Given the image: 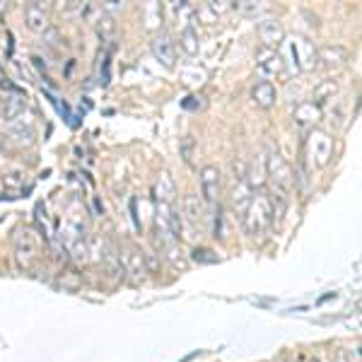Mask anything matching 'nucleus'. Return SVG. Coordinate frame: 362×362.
Instances as JSON below:
<instances>
[{
  "label": "nucleus",
  "instance_id": "f257e3e1",
  "mask_svg": "<svg viewBox=\"0 0 362 362\" xmlns=\"http://www.w3.org/2000/svg\"><path fill=\"white\" fill-rule=\"evenodd\" d=\"M273 218H276V206L269 193L259 191L254 198H249V206L244 211V229L251 237H259L271 227Z\"/></svg>",
  "mask_w": 362,
  "mask_h": 362
},
{
  "label": "nucleus",
  "instance_id": "f03ea898",
  "mask_svg": "<svg viewBox=\"0 0 362 362\" xmlns=\"http://www.w3.org/2000/svg\"><path fill=\"white\" fill-rule=\"evenodd\" d=\"M39 256V241H36L31 229H20L15 237V259L20 269H31V264Z\"/></svg>",
  "mask_w": 362,
  "mask_h": 362
},
{
  "label": "nucleus",
  "instance_id": "7ed1b4c3",
  "mask_svg": "<svg viewBox=\"0 0 362 362\" xmlns=\"http://www.w3.org/2000/svg\"><path fill=\"white\" fill-rule=\"evenodd\" d=\"M201 191H203V201L211 208L220 206V172L218 167L208 165L201 169Z\"/></svg>",
  "mask_w": 362,
  "mask_h": 362
},
{
  "label": "nucleus",
  "instance_id": "20e7f679",
  "mask_svg": "<svg viewBox=\"0 0 362 362\" xmlns=\"http://www.w3.org/2000/svg\"><path fill=\"white\" fill-rule=\"evenodd\" d=\"M266 169H269V174L273 176V181H276V186L280 188V191H290V186H292V169H290V165H287V162L282 160L280 155H278V152L266 160Z\"/></svg>",
  "mask_w": 362,
  "mask_h": 362
},
{
  "label": "nucleus",
  "instance_id": "39448f33",
  "mask_svg": "<svg viewBox=\"0 0 362 362\" xmlns=\"http://www.w3.org/2000/svg\"><path fill=\"white\" fill-rule=\"evenodd\" d=\"M282 56L280 54H276V49H261L259 51V56H256V66H259V70L261 73H266V75H280L282 73Z\"/></svg>",
  "mask_w": 362,
  "mask_h": 362
},
{
  "label": "nucleus",
  "instance_id": "423d86ee",
  "mask_svg": "<svg viewBox=\"0 0 362 362\" xmlns=\"http://www.w3.org/2000/svg\"><path fill=\"white\" fill-rule=\"evenodd\" d=\"M251 97H254L256 107L271 109L273 104H276V99H278L276 85H273L271 80H259V82L254 85V90H251Z\"/></svg>",
  "mask_w": 362,
  "mask_h": 362
},
{
  "label": "nucleus",
  "instance_id": "0eeeda50",
  "mask_svg": "<svg viewBox=\"0 0 362 362\" xmlns=\"http://www.w3.org/2000/svg\"><path fill=\"white\" fill-rule=\"evenodd\" d=\"M152 54H155V59L160 61L162 66L167 68L174 66V46H172V39L167 34H160L152 41Z\"/></svg>",
  "mask_w": 362,
  "mask_h": 362
},
{
  "label": "nucleus",
  "instance_id": "6e6552de",
  "mask_svg": "<svg viewBox=\"0 0 362 362\" xmlns=\"http://www.w3.org/2000/svg\"><path fill=\"white\" fill-rule=\"evenodd\" d=\"M309 145H312V152L314 157H317V165H326L329 157H331V138H329L326 133H319V130H314L312 138H309Z\"/></svg>",
  "mask_w": 362,
  "mask_h": 362
},
{
  "label": "nucleus",
  "instance_id": "1a4fd4ad",
  "mask_svg": "<svg viewBox=\"0 0 362 362\" xmlns=\"http://www.w3.org/2000/svg\"><path fill=\"white\" fill-rule=\"evenodd\" d=\"M123 271L128 273L133 280H140L145 276V264H143V256L138 254L135 249H128L123 254Z\"/></svg>",
  "mask_w": 362,
  "mask_h": 362
},
{
  "label": "nucleus",
  "instance_id": "9d476101",
  "mask_svg": "<svg viewBox=\"0 0 362 362\" xmlns=\"http://www.w3.org/2000/svg\"><path fill=\"white\" fill-rule=\"evenodd\" d=\"M24 17H27V24L34 31H46V29H49V17H46L44 5H27V10H24Z\"/></svg>",
  "mask_w": 362,
  "mask_h": 362
},
{
  "label": "nucleus",
  "instance_id": "9b49d317",
  "mask_svg": "<svg viewBox=\"0 0 362 362\" xmlns=\"http://www.w3.org/2000/svg\"><path fill=\"white\" fill-rule=\"evenodd\" d=\"M183 211H186V218H188V223H191V225L201 223L203 211H201V206H198V198L193 196V193H191V196L183 198Z\"/></svg>",
  "mask_w": 362,
  "mask_h": 362
},
{
  "label": "nucleus",
  "instance_id": "f8f14e48",
  "mask_svg": "<svg viewBox=\"0 0 362 362\" xmlns=\"http://www.w3.org/2000/svg\"><path fill=\"white\" fill-rule=\"evenodd\" d=\"M261 36H264V41L269 44V49H271V44H276V41L282 36L280 24L273 22V20H269V22H264V24H261Z\"/></svg>",
  "mask_w": 362,
  "mask_h": 362
},
{
  "label": "nucleus",
  "instance_id": "ddd939ff",
  "mask_svg": "<svg viewBox=\"0 0 362 362\" xmlns=\"http://www.w3.org/2000/svg\"><path fill=\"white\" fill-rule=\"evenodd\" d=\"M181 46H183V51H186L188 56H196L198 54V34H196V29L186 27L181 31Z\"/></svg>",
  "mask_w": 362,
  "mask_h": 362
},
{
  "label": "nucleus",
  "instance_id": "4468645a",
  "mask_svg": "<svg viewBox=\"0 0 362 362\" xmlns=\"http://www.w3.org/2000/svg\"><path fill=\"white\" fill-rule=\"evenodd\" d=\"M193 261H198V264H215L218 256H215L211 249H196L193 251Z\"/></svg>",
  "mask_w": 362,
  "mask_h": 362
},
{
  "label": "nucleus",
  "instance_id": "2eb2a0df",
  "mask_svg": "<svg viewBox=\"0 0 362 362\" xmlns=\"http://www.w3.org/2000/svg\"><path fill=\"white\" fill-rule=\"evenodd\" d=\"M114 31V22H112V17H104V24H99V34H104V36H109Z\"/></svg>",
  "mask_w": 362,
  "mask_h": 362
},
{
  "label": "nucleus",
  "instance_id": "dca6fc26",
  "mask_svg": "<svg viewBox=\"0 0 362 362\" xmlns=\"http://www.w3.org/2000/svg\"><path fill=\"white\" fill-rule=\"evenodd\" d=\"M335 362H353V358H350L345 350H338V353H335Z\"/></svg>",
  "mask_w": 362,
  "mask_h": 362
},
{
  "label": "nucleus",
  "instance_id": "f3484780",
  "mask_svg": "<svg viewBox=\"0 0 362 362\" xmlns=\"http://www.w3.org/2000/svg\"><path fill=\"white\" fill-rule=\"evenodd\" d=\"M312 362H322V360H317V358H314V360H312Z\"/></svg>",
  "mask_w": 362,
  "mask_h": 362
}]
</instances>
